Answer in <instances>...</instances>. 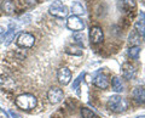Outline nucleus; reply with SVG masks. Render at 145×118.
I'll return each mask as SVG.
<instances>
[{
  "mask_svg": "<svg viewBox=\"0 0 145 118\" xmlns=\"http://www.w3.org/2000/svg\"><path fill=\"white\" fill-rule=\"evenodd\" d=\"M1 9L5 13H12L15 11V4L12 0H4L1 3Z\"/></svg>",
  "mask_w": 145,
  "mask_h": 118,
  "instance_id": "nucleus-15",
  "label": "nucleus"
},
{
  "mask_svg": "<svg viewBox=\"0 0 145 118\" xmlns=\"http://www.w3.org/2000/svg\"><path fill=\"white\" fill-rule=\"evenodd\" d=\"M104 39V33H103V29L101 27H97L94 26L89 29V40L91 43L93 44H99L102 43Z\"/></svg>",
  "mask_w": 145,
  "mask_h": 118,
  "instance_id": "nucleus-7",
  "label": "nucleus"
},
{
  "mask_svg": "<svg viewBox=\"0 0 145 118\" xmlns=\"http://www.w3.org/2000/svg\"><path fill=\"white\" fill-rule=\"evenodd\" d=\"M17 33V26L13 27V25H10V29L7 30V33H5V37L3 39V43L5 45L11 44V42L15 39V34Z\"/></svg>",
  "mask_w": 145,
  "mask_h": 118,
  "instance_id": "nucleus-11",
  "label": "nucleus"
},
{
  "mask_svg": "<svg viewBox=\"0 0 145 118\" xmlns=\"http://www.w3.org/2000/svg\"><path fill=\"white\" fill-rule=\"evenodd\" d=\"M123 4L128 9H135L137 7V0H123Z\"/></svg>",
  "mask_w": 145,
  "mask_h": 118,
  "instance_id": "nucleus-21",
  "label": "nucleus"
},
{
  "mask_svg": "<svg viewBox=\"0 0 145 118\" xmlns=\"http://www.w3.org/2000/svg\"><path fill=\"white\" fill-rule=\"evenodd\" d=\"M70 10L74 16H79V15H85V7L82 6V4L79 1H74L70 6Z\"/></svg>",
  "mask_w": 145,
  "mask_h": 118,
  "instance_id": "nucleus-14",
  "label": "nucleus"
},
{
  "mask_svg": "<svg viewBox=\"0 0 145 118\" xmlns=\"http://www.w3.org/2000/svg\"><path fill=\"white\" fill-rule=\"evenodd\" d=\"M133 99L139 103H145V89L142 87H138L133 90Z\"/></svg>",
  "mask_w": 145,
  "mask_h": 118,
  "instance_id": "nucleus-12",
  "label": "nucleus"
},
{
  "mask_svg": "<svg viewBox=\"0 0 145 118\" xmlns=\"http://www.w3.org/2000/svg\"><path fill=\"white\" fill-rule=\"evenodd\" d=\"M67 27L70 30H74V32H82L84 28H85V23H84V21L81 20L79 16H74V15H72L70 17H68Z\"/></svg>",
  "mask_w": 145,
  "mask_h": 118,
  "instance_id": "nucleus-5",
  "label": "nucleus"
},
{
  "mask_svg": "<svg viewBox=\"0 0 145 118\" xmlns=\"http://www.w3.org/2000/svg\"><path fill=\"white\" fill-rule=\"evenodd\" d=\"M139 39H140V37H139L138 33H134V32H132V33H131V35H129V42H131V43L138 44V43H139Z\"/></svg>",
  "mask_w": 145,
  "mask_h": 118,
  "instance_id": "nucleus-20",
  "label": "nucleus"
},
{
  "mask_svg": "<svg viewBox=\"0 0 145 118\" xmlns=\"http://www.w3.org/2000/svg\"><path fill=\"white\" fill-rule=\"evenodd\" d=\"M93 83L99 89H108L109 88V80L106 78V76H104V74H98L96 78H94Z\"/></svg>",
  "mask_w": 145,
  "mask_h": 118,
  "instance_id": "nucleus-10",
  "label": "nucleus"
},
{
  "mask_svg": "<svg viewBox=\"0 0 145 118\" xmlns=\"http://www.w3.org/2000/svg\"><path fill=\"white\" fill-rule=\"evenodd\" d=\"M10 113H11V116H12L13 118H22V116L18 115V113H16L15 111H10Z\"/></svg>",
  "mask_w": 145,
  "mask_h": 118,
  "instance_id": "nucleus-23",
  "label": "nucleus"
},
{
  "mask_svg": "<svg viewBox=\"0 0 145 118\" xmlns=\"http://www.w3.org/2000/svg\"><path fill=\"white\" fill-rule=\"evenodd\" d=\"M84 73H81L78 78H76L75 80H74V83H72V89H78V87H79V84H80V82L82 80V78H84Z\"/></svg>",
  "mask_w": 145,
  "mask_h": 118,
  "instance_id": "nucleus-22",
  "label": "nucleus"
},
{
  "mask_svg": "<svg viewBox=\"0 0 145 118\" xmlns=\"http://www.w3.org/2000/svg\"><path fill=\"white\" fill-rule=\"evenodd\" d=\"M139 52H140V48L138 45H134V46H131L129 50H128V56L131 58H134V60H137L138 56H139Z\"/></svg>",
  "mask_w": 145,
  "mask_h": 118,
  "instance_id": "nucleus-17",
  "label": "nucleus"
},
{
  "mask_svg": "<svg viewBox=\"0 0 145 118\" xmlns=\"http://www.w3.org/2000/svg\"><path fill=\"white\" fill-rule=\"evenodd\" d=\"M122 74H123V77L126 79L132 80L135 78V76H137V70H135V67L133 65L126 62L122 65Z\"/></svg>",
  "mask_w": 145,
  "mask_h": 118,
  "instance_id": "nucleus-9",
  "label": "nucleus"
},
{
  "mask_svg": "<svg viewBox=\"0 0 145 118\" xmlns=\"http://www.w3.org/2000/svg\"><path fill=\"white\" fill-rule=\"evenodd\" d=\"M111 87H112V90H114L115 93H122L125 90V84L120 77H114V78H112Z\"/></svg>",
  "mask_w": 145,
  "mask_h": 118,
  "instance_id": "nucleus-13",
  "label": "nucleus"
},
{
  "mask_svg": "<svg viewBox=\"0 0 145 118\" xmlns=\"http://www.w3.org/2000/svg\"><path fill=\"white\" fill-rule=\"evenodd\" d=\"M67 52L70 55H75V56H81L82 55V46L80 45H70L67 48Z\"/></svg>",
  "mask_w": 145,
  "mask_h": 118,
  "instance_id": "nucleus-16",
  "label": "nucleus"
},
{
  "mask_svg": "<svg viewBox=\"0 0 145 118\" xmlns=\"http://www.w3.org/2000/svg\"><path fill=\"white\" fill-rule=\"evenodd\" d=\"M16 44L20 48L30 49L35 44V37L30 33H21L16 39Z\"/></svg>",
  "mask_w": 145,
  "mask_h": 118,
  "instance_id": "nucleus-4",
  "label": "nucleus"
},
{
  "mask_svg": "<svg viewBox=\"0 0 145 118\" xmlns=\"http://www.w3.org/2000/svg\"><path fill=\"white\" fill-rule=\"evenodd\" d=\"M108 108L112 112L121 113L128 108V102H127L126 99L121 97L120 95H114V96H110L108 100Z\"/></svg>",
  "mask_w": 145,
  "mask_h": 118,
  "instance_id": "nucleus-2",
  "label": "nucleus"
},
{
  "mask_svg": "<svg viewBox=\"0 0 145 118\" xmlns=\"http://www.w3.org/2000/svg\"><path fill=\"white\" fill-rule=\"evenodd\" d=\"M57 78L62 85H68L71 80L70 70L68 68V67H62V68H59L58 70V73H57Z\"/></svg>",
  "mask_w": 145,
  "mask_h": 118,
  "instance_id": "nucleus-8",
  "label": "nucleus"
},
{
  "mask_svg": "<svg viewBox=\"0 0 145 118\" xmlns=\"http://www.w3.org/2000/svg\"><path fill=\"white\" fill-rule=\"evenodd\" d=\"M63 97H64V94H63V90L57 88V87H52L50 88V90L47 91V99L48 101L53 103V105H56V103H59Z\"/></svg>",
  "mask_w": 145,
  "mask_h": 118,
  "instance_id": "nucleus-6",
  "label": "nucleus"
},
{
  "mask_svg": "<svg viewBox=\"0 0 145 118\" xmlns=\"http://www.w3.org/2000/svg\"><path fill=\"white\" fill-rule=\"evenodd\" d=\"M16 105L18 108L23 111H30L36 107L38 105V99L33 94H22L16 99Z\"/></svg>",
  "mask_w": 145,
  "mask_h": 118,
  "instance_id": "nucleus-1",
  "label": "nucleus"
},
{
  "mask_svg": "<svg viewBox=\"0 0 145 118\" xmlns=\"http://www.w3.org/2000/svg\"><path fill=\"white\" fill-rule=\"evenodd\" d=\"M144 1H145V0H144Z\"/></svg>",
  "mask_w": 145,
  "mask_h": 118,
  "instance_id": "nucleus-27",
  "label": "nucleus"
},
{
  "mask_svg": "<svg viewBox=\"0 0 145 118\" xmlns=\"http://www.w3.org/2000/svg\"><path fill=\"white\" fill-rule=\"evenodd\" d=\"M50 13H51L52 16L57 17V19H65L68 16V13H69V10H68V7L64 5V4H62L61 1H53V4H51V6L48 9Z\"/></svg>",
  "mask_w": 145,
  "mask_h": 118,
  "instance_id": "nucleus-3",
  "label": "nucleus"
},
{
  "mask_svg": "<svg viewBox=\"0 0 145 118\" xmlns=\"http://www.w3.org/2000/svg\"><path fill=\"white\" fill-rule=\"evenodd\" d=\"M81 116H82V118H97L96 113H94L92 110L87 108V107L81 108Z\"/></svg>",
  "mask_w": 145,
  "mask_h": 118,
  "instance_id": "nucleus-18",
  "label": "nucleus"
},
{
  "mask_svg": "<svg viewBox=\"0 0 145 118\" xmlns=\"http://www.w3.org/2000/svg\"><path fill=\"white\" fill-rule=\"evenodd\" d=\"M4 33H5V27L0 26V34H4Z\"/></svg>",
  "mask_w": 145,
  "mask_h": 118,
  "instance_id": "nucleus-24",
  "label": "nucleus"
},
{
  "mask_svg": "<svg viewBox=\"0 0 145 118\" xmlns=\"http://www.w3.org/2000/svg\"><path fill=\"white\" fill-rule=\"evenodd\" d=\"M138 118H145V116H142V117H138Z\"/></svg>",
  "mask_w": 145,
  "mask_h": 118,
  "instance_id": "nucleus-25",
  "label": "nucleus"
},
{
  "mask_svg": "<svg viewBox=\"0 0 145 118\" xmlns=\"http://www.w3.org/2000/svg\"><path fill=\"white\" fill-rule=\"evenodd\" d=\"M144 40H145V33H144Z\"/></svg>",
  "mask_w": 145,
  "mask_h": 118,
  "instance_id": "nucleus-26",
  "label": "nucleus"
},
{
  "mask_svg": "<svg viewBox=\"0 0 145 118\" xmlns=\"http://www.w3.org/2000/svg\"><path fill=\"white\" fill-rule=\"evenodd\" d=\"M135 30L139 35H144L145 33V22L144 20H139L135 22Z\"/></svg>",
  "mask_w": 145,
  "mask_h": 118,
  "instance_id": "nucleus-19",
  "label": "nucleus"
}]
</instances>
